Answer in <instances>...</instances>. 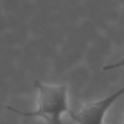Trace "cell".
Returning <instances> with one entry per match:
<instances>
[{"label":"cell","mask_w":124,"mask_h":124,"mask_svg":"<svg viewBox=\"0 0 124 124\" xmlns=\"http://www.w3.org/2000/svg\"><path fill=\"white\" fill-rule=\"evenodd\" d=\"M34 86L38 90V108L34 111H22L11 106L7 109L25 117H40L47 124H62V115L70 111L68 105L67 86H50L36 80Z\"/></svg>","instance_id":"obj_1"},{"label":"cell","mask_w":124,"mask_h":124,"mask_svg":"<svg viewBox=\"0 0 124 124\" xmlns=\"http://www.w3.org/2000/svg\"><path fill=\"white\" fill-rule=\"evenodd\" d=\"M124 94V88L96 102L86 104L81 111L69 112L71 119L78 124H103V119L107 110L114 102Z\"/></svg>","instance_id":"obj_2"},{"label":"cell","mask_w":124,"mask_h":124,"mask_svg":"<svg viewBox=\"0 0 124 124\" xmlns=\"http://www.w3.org/2000/svg\"><path fill=\"white\" fill-rule=\"evenodd\" d=\"M123 67H124V58L116 62L112 63V64H109L103 67V71H111V70L119 69V68H123Z\"/></svg>","instance_id":"obj_3"}]
</instances>
